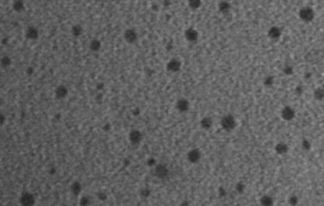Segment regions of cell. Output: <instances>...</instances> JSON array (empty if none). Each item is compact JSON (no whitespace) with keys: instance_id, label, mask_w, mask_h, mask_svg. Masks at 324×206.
<instances>
[{"instance_id":"277c9868","label":"cell","mask_w":324,"mask_h":206,"mask_svg":"<svg viewBox=\"0 0 324 206\" xmlns=\"http://www.w3.org/2000/svg\"><path fill=\"white\" fill-rule=\"evenodd\" d=\"M156 173L159 177H163L167 174V170L163 166H157L156 168Z\"/></svg>"},{"instance_id":"3957f363","label":"cell","mask_w":324,"mask_h":206,"mask_svg":"<svg viewBox=\"0 0 324 206\" xmlns=\"http://www.w3.org/2000/svg\"><path fill=\"white\" fill-rule=\"evenodd\" d=\"M125 38H126L127 42H134L136 40V33L134 31H128L125 33Z\"/></svg>"},{"instance_id":"8992f818","label":"cell","mask_w":324,"mask_h":206,"mask_svg":"<svg viewBox=\"0 0 324 206\" xmlns=\"http://www.w3.org/2000/svg\"><path fill=\"white\" fill-rule=\"evenodd\" d=\"M81 184H79V183H77V182L74 183V184L71 185V191H72L75 195L79 194L80 191H81Z\"/></svg>"},{"instance_id":"ba28073f","label":"cell","mask_w":324,"mask_h":206,"mask_svg":"<svg viewBox=\"0 0 324 206\" xmlns=\"http://www.w3.org/2000/svg\"><path fill=\"white\" fill-rule=\"evenodd\" d=\"M91 48L95 49V50H97L100 48V42H98L96 41H94L91 42Z\"/></svg>"},{"instance_id":"52a82bcc","label":"cell","mask_w":324,"mask_h":206,"mask_svg":"<svg viewBox=\"0 0 324 206\" xmlns=\"http://www.w3.org/2000/svg\"><path fill=\"white\" fill-rule=\"evenodd\" d=\"M178 108L180 110H182V111L186 110L187 108V103H186V101H184V100H183V101H179L178 103Z\"/></svg>"},{"instance_id":"5b68a950","label":"cell","mask_w":324,"mask_h":206,"mask_svg":"<svg viewBox=\"0 0 324 206\" xmlns=\"http://www.w3.org/2000/svg\"><path fill=\"white\" fill-rule=\"evenodd\" d=\"M66 89L63 86H60L56 90V95L58 98H63L66 95Z\"/></svg>"},{"instance_id":"7a4b0ae2","label":"cell","mask_w":324,"mask_h":206,"mask_svg":"<svg viewBox=\"0 0 324 206\" xmlns=\"http://www.w3.org/2000/svg\"><path fill=\"white\" fill-rule=\"evenodd\" d=\"M130 140L133 142H139L141 140V134L138 131H134L130 133Z\"/></svg>"},{"instance_id":"6da1fadb","label":"cell","mask_w":324,"mask_h":206,"mask_svg":"<svg viewBox=\"0 0 324 206\" xmlns=\"http://www.w3.org/2000/svg\"><path fill=\"white\" fill-rule=\"evenodd\" d=\"M21 203L23 205H31L34 203V197L30 194H25L21 198Z\"/></svg>"}]
</instances>
